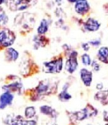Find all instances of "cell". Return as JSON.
<instances>
[{
    "mask_svg": "<svg viewBox=\"0 0 108 125\" xmlns=\"http://www.w3.org/2000/svg\"><path fill=\"white\" fill-rule=\"evenodd\" d=\"M70 84L68 83H66L63 87V90L58 94V99L60 101L62 102L68 101L72 98V95L68 93V89Z\"/></svg>",
    "mask_w": 108,
    "mask_h": 125,
    "instance_id": "obj_14",
    "label": "cell"
},
{
    "mask_svg": "<svg viewBox=\"0 0 108 125\" xmlns=\"http://www.w3.org/2000/svg\"><path fill=\"white\" fill-rule=\"evenodd\" d=\"M91 67L93 68V70L94 71H98L100 70V65L95 61V60H93L92 62H91Z\"/></svg>",
    "mask_w": 108,
    "mask_h": 125,
    "instance_id": "obj_21",
    "label": "cell"
},
{
    "mask_svg": "<svg viewBox=\"0 0 108 125\" xmlns=\"http://www.w3.org/2000/svg\"><path fill=\"white\" fill-rule=\"evenodd\" d=\"M94 98L96 100L99 101L104 105L108 104V89L106 90H100L96 94Z\"/></svg>",
    "mask_w": 108,
    "mask_h": 125,
    "instance_id": "obj_12",
    "label": "cell"
},
{
    "mask_svg": "<svg viewBox=\"0 0 108 125\" xmlns=\"http://www.w3.org/2000/svg\"><path fill=\"white\" fill-rule=\"evenodd\" d=\"M5 2V0H0V4H2Z\"/></svg>",
    "mask_w": 108,
    "mask_h": 125,
    "instance_id": "obj_27",
    "label": "cell"
},
{
    "mask_svg": "<svg viewBox=\"0 0 108 125\" xmlns=\"http://www.w3.org/2000/svg\"><path fill=\"white\" fill-rule=\"evenodd\" d=\"M63 57L57 56L55 59L44 63V71L48 73H59L62 71Z\"/></svg>",
    "mask_w": 108,
    "mask_h": 125,
    "instance_id": "obj_2",
    "label": "cell"
},
{
    "mask_svg": "<svg viewBox=\"0 0 108 125\" xmlns=\"http://www.w3.org/2000/svg\"><path fill=\"white\" fill-rule=\"evenodd\" d=\"M90 7L87 0H77L75 5V10L80 15H84L90 10Z\"/></svg>",
    "mask_w": 108,
    "mask_h": 125,
    "instance_id": "obj_6",
    "label": "cell"
},
{
    "mask_svg": "<svg viewBox=\"0 0 108 125\" xmlns=\"http://www.w3.org/2000/svg\"><path fill=\"white\" fill-rule=\"evenodd\" d=\"M82 47L83 50L85 51H88L90 50V44H89L88 43H83L82 44Z\"/></svg>",
    "mask_w": 108,
    "mask_h": 125,
    "instance_id": "obj_23",
    "label": "cell"
},
{
    "mask_svg": "<svg viewBox=\"0 0 108 125\" xmlns=\"http://www.w3.org/2000/svg\"><path fill=\"white\" fill-rule=\"evenodd\" d=\"M32 0H9V6L12 11H23L29 7Z\"/></svg>",
    "mask_w": 108,
    "mask_h": 125,
    "instance_id": "obj_5",
    "label": "cell"
},
{
    "mask_svg": "<svg viewBox=\"0 0 108 125\" xmlns=\"http://www.w3.org/2000/svg\"><path fill=\"white\" fill-rule=\"evenodd\" d=\"M40 111L42 114H44L45 115L49 116L51 118H56L57 116V113L56 110L47 105L42 106L40 108Z\"/></svg>",
    "mask_w": 108,
    "mask_h": 125,
    "instance_id": "obj_15",
    "label": "cell"
},
{
    "mask_svg": "<svg viewBox=\"0 0 108 125\" xmlns=\"http://www.w3.org/2000/svg\"><path fill=\"white\" fill-rule=\"evenodd\" d=\"M49 30V23L47 20L43 19L40 23L39 26L37 28V33L38 34L44 35Z\"/></svg>",
    "mask_w": 108,
    "mask_h": 125,
    "instance_id": "obj_17",
    "label": "cell"
},
{
    "mask_svg": "<svg viewBox=\"0 0 108 125\" xmlns=\"http://www.w3.org/2000/svg\"><path fill=\"white\" fill-rule=\"evenodd\" d=\"M80 77L83 84L86 87L91 86L93 81V73L90 70L86 68H82L80 70Z\"/></svg>",
    "mask_w": 108,
    "mask_h": 125,
    "instance_id": "obj_9",
    "label": "cell"
},
{
    "mask_svg": "<svg viewBox=\"0 0 108 125\" xmlns=\"http://www.w3.org/2000/svg\"><path fill=\"white\" fill-rule=\"evenodd\" d=\"M19 57V53L15 49L9 47L5 51V58L8 61H16Z\"/></svg>",
    "mask_w": 108,
    "mask_h": 125,
    "instance_id": "obj_11",
    "label": "cell"
},
{
    "mask_svg": "<svg viewBox=\"0 0 108 125\" xmlns=\"http://www.w3.org/2000/svg\"><path fill=\"white\" fill-rule=\"evenodd\" d=\"M14 99V96L9 91L3 93L0 96V109H3L9 105H11Z\"/></svg>",
    "mask_w": 108,
    "mask_h": 125,
    "instance_id": "obj_7",
    "label": "cell"
},
{
    "mask_svg": "<svg viewBox=\"0 0 108 125\" xmlns=\"http://www.w3.org/2000/svg\"><path fill=\"white\" fill-rule=\"evenodd\" d=\"M90 45H92L93 46H98L101 44V41L100 40H93L88 42Z\"/></svg>",
    "mask_w": 108,
    "mask_h": 125,
    "instance_id": "obj_22",
    "label": "cell"
},
{
    "mask_svg": "<svg viewBox=\"0 0 108 125\" xmlns=\"http://www.w3.org/2000/svg\"><path fill=\"white\" fill-rule=\"evenodd\" d=\"M62 0H56V1L57 2V3H59V2H60Z\"/></svg>",
    "mask_w": 108,
    "mask_h": 125,
    "instance_id": "obj_28",
    "label": "cell"
},
{
    "mask_svg": "<svg viewBox=\"0 0 108 125\" xmlns=\"http://www.w3.org/2000/svg\"><path fill=\"white\" fill-rule=\"evenodd\" d=\"M16 40V35L13 31L4 30L0 31V46L7 48L11 46Z\"/></svg>",
    "mask_w": 108,
    "mask_h": 125,
    "instance_id": "obj_3",
    "label": "cell"
},
{
    "mask_svg": "<svg viewBox=\"0 0 108 125\" xmlns=\"http://www.w3.org/2000/svg\"><path fill=\"white\" fill-rule=\"evenodd\" d=\"M36 111L33 106L27 107L25 109V116L26 118H32L35 116Z\"/></svg>",
    "mask_w": 108,
    "mask_h": 125,
    "instance_id": "obj_19",
    "label": "cell"
},
{
    "mask_svg": "<svg viewBox=\"0 0 108 125\" xmlns=\"http://www.w3.org/2000/svg\"><path fill=\"white\" fill-rule=\"evenodd\" d=\"M103 116H104V121H108V111H104Z\"/></svg>",
    "mask_w": 108,
    "mask_h": 125,
    "instance_id": "obj_24",
    "label": "cell"
},
{
    "mask_svg": "<svg viewBox=\"0 0 108 125\" xmlns=\"http://www.w3.org/2000/svg\"><path fill=\"white\" fill-rule=\"evenodd\" d=\"M58 84L56 82L52 83L49 80H43L35 88V98H40L42 96L50 95L57 91Z\"/></svg>",
    "mask_w": 108,
    "mask_h": 125,
    "instance_id": "obj_1",
    "label": "cell"
},
{
    "mask_svg": "<svg viewBox=\"0 0 108 125\" xmlns=\"http://www.w3.org/2000/svg\"><path fill=\"white\" fill-rule=\"evenodd\" d=\"M34 43L37 46L41 47H45L47 45L49 44L50 40L48 38L45 37V36L39 34L38 36H36L35 38L34 39Z\"/></svg>",
    "mask_w": 108,
    "mask_h": 125,
    "instance_id": "obj_16",
    "label": "cell"
},
{
    "mask_svg": "<svg viewBox=\"0 0 108 125\" xmlns=\"http://www.w3.org/2000/svg\"><path fill=\"white\" fill-rule=\"evenodd\" d=\"M98 58L101 62H104L105 64H108V47H101L98 50Z\"/></svg>",
    "mask_w": 108,
    "mask_h": 125,
    "instance_id": "obj_13",
    "label": "cell"
},
{
    "mask_svg": "<svg viewBox=\"0 0 108 125\" xmlns=\"http://www.w3.org/2000/svg\"><path fill=\"white\" fill-rule=\"evenodd\" d=\"M100 26L101 24L99 23L98 21L91 18L88 19L84 23V29L88 31H91V32L98 31L100 29Z\"/></svg>",
    "mask_w": 108,
    "mask_h": 125,
    "instance_id": "obj_10",
    "label": "cell"
},
{
    "mask_svg": "<svg viewBox=\"0 0 108 125\" xmlns=\"http://www.w3.org/2000/svg\"><path fill=\"white\" fill-rule=\"evenodd\" d=\"M68 1L70 2V3H76V1L77 0H67Z\"/></svg>",
    "mask_w": 108,
    "mask_h": 125,
    "instance_id": "obj_26",
    "label": "cell"
},
{
    "mask_svg": "<svg viewBox=\"0 0 108 125\" xmlns=\"http://www.w3.org/2000/svg\"><path fill=\"white\" fill-rule=\"evenodd\" d=\"M8 121L9 125H36V122L34 120H26L21 116H16Z\"/></svg>",
    "mask_w": 108,
    "mask_h": 125,
    "instance_id": "obj_8",
    "label": "cell"
},
{
    "mask_svg": "<svg viewBox=\"0 0 108 125\" xmlns=\"http://www.w3.org/2000/svg\"><path fill=\"white\" fill-rule=\"evenodd\" d=\"M82 61L83 62V64L84 66H88L91 65V62H92L90 55L88 54H87V53H84L83 54H82Z\"/></svg>",
    "mask_w": 108,
    "mask_h": 125,
    "instance_id": "obj_20",
    "label": "cell"
},
{
    "mask_svg": "<svg viewBox=\"0 0 108 125\" xmlns=\"http://www.w3.org/2000/svg\"><path fill=\"white\" fill-rule=\"evenodd\" d=\"M22 84L21 83H11V84H9V85L4 86L3 90H5L6 91H9L11 92V91H16L17 90H20L22 88Z\"/></svg>",
    "mask_w": 108,
    "mask_h": 125,
    "instance_id": "obj_18",
    "label": "cell"
},
{
    "mask_svg": "<svg viewBox=\"0 0 108 125\" xmlns=\"http://www.w3.org/2000/svg\"><path fill=\"white\" fill-rule=\"evenodd\" d=\"M102 88H103V85H102V83H99V84H97V86H96L97 89H98V90H101L102 89Z\"/></svg>",
    "mask_w": 108,
    "mask_h": 125,
    "instance_id": "obj_25",
    "label": "cell"
},
{
    "mask_svg": "<svg viewBox=\"0 0 108 125\" xmlns=\"http://www.w3.org/2000/svg\"><path fill=\"white\" fill-rule=\"evenodd\" d=\"M78 52L76 51H72L69 54L68 58L65 63V69L66 71L70 74H73L76 71L78 66Z\"/></svg>",
    "mask_w": 108,
    "mask_h": 125,
    "instance_id": "obj_4",
    "label": "cell"
}]
</instances>
